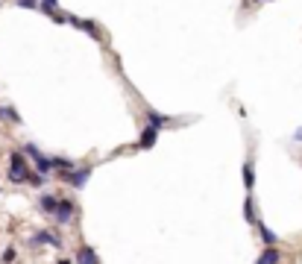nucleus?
Wrapping results in <instances>:
<instances>
[{
	"label": "nucleus",
	"instance_id": "obj_1",
	"mask_svg": "<svg viewBox=\"0 0 302 264\" xmlns=\"http://www.w3.org/2000/svg\"><path fill=\"white\" fill-rule=\"evenodd\" d=\"M9 179L15 182V185H24L27 179H30V167H27V161L21 153H12L9 156Z\"/></svg>",
	"mask_w": 302,
	"mask_h": 264
},
{
	"label": "nucleus",
	"instance_id": "obj_2",
	"mask_svg": "<svg viewBox=\"0 0 302 264\" xmlns=\"http://www.w3.org/2000/svg\"><path fill=\"white\" fill-rule=\"evenodd\" d=\"M53 214H56V220H59L62 226H65V223H70V220H73V214H77V206H73V200H59Z\"/></svg>",
	"mask_w": 302,
	"mask_h": 264
},
{
	"label": "nucleus",
	"instance_id": "obj_3",
	"mask_svg": "<svg viewBox=\"0 0 302 264\" xmlns=\"http://www.w3.org/2000/svg\"><path fill=\"white\" fill-rule=\"evenodd\" d=\"M24 150H27V153H30V156H33V161H35V167H38V173L44 176L47 173V170H50L53 164H50V158L44 156V153H41V150H38V147H35V144H27V147H24Z\"/></svg>",
	"mask_w": 302,
	"mask_h": 264
},
{
	"label": "nucleus",
	"instance_id": "obj_4",
	"mask_svg": "<svg viewBox=\"0 0 302 264\" xmlns=\"http://www.w3.org/2000/svg\"><path fill=\"white\" fill-rule=\"evenodd\" d=\"M88 176H91V170L85 167V170H67V173H62V179H65L67 185H73V188H85Z\"/></svg>",
	"mask_w": 302,
	"mask_h": 264
},
{
	"label": "nucleus",
	"instance_id": "obj_5",
	"mask_svg": "<svg viewBox=\"0 0 302 264\" xmlns=\"http://www.w3.org/2000/svg\"><path fill=\"white\" fill-rule=\"evenodd\" d=\"M77 264H100V255L91 246H80L77 249Z\"/></svg>",
	"mask_w": 302,
	"mask_h": 264
},
{
	"label": "nucleus",
	"instance_id": "obj_6",
	"mask_svg": "<svg viewBox=\"0 0 302 264\" xmlns=\"http://www.w3.org/2000/svg\"><path fill=\"white\" fill-rule=\"evenodd\" d=\"M56 203H59V200H56L53 194H41V197H38V209L47 211V214H53V211H56Z\"/></svg>",
	"mask_w": 302,
	"mask_h": 264
},
{
	"label": "nucleus",
	"instance_id": "obj_7",
	"mask_svg": "<svg viewBox=\"0 0 302 264\" xmlns=\"http://www.w3.org/2000/svg\"><path fill=\"white\" fill-rule=\"evenodd\" d=\"M255 264H279V249H276V246H267V249L258 255Z\"/></svg>",
	"mask_w": 302,
	"mask_h": 264
},
{
	"label": "nucleus",
	"instance_id": "obj_8",
	"mask_svg": "<svg viewBox=\"0 0 302 264\" xmlns=\"http://www.w3.org/2000/svg\"><path fill=\"white\" fill-rule=\"evenodd\" d=\"M156 135H159V129H156V126H147V129H144V135H141V141H138V144H141L144 150H150L153 144H156Z\"/></svg>",
	"mask_w": 302,
	"mask_h": 264
},
{
	"label": "nucleus",
	"instance_id": "obj_9",
	"mask_svg": "<svg viewBox=\"0 0 302 264\" xmlns=\"http://www.w3.org/2000/svg\"><path fill=\"white\" fill-rule=\"evenodd\" d=\"M258 232H261V241H264V244H267V246H276V244H279V238H276V232H273V229H267V226H264V223H258Z\"/></svg>",
	"mask_w": 302,
	"mask_h": 264
},
{
	"label": "nucleus",
	"instance_id": "obj_10",
	"mask_svg": "<svg viewBox=\"0 0 302 264\" xmlns=\"http://www.w3.org/2000/svg\"><path fill=\"white\" fill-rule=\"evenodd\" d=\"M0 121H9V123H21V118H18V112L12 109V106H0Z\"/></svg>",
	"mask_w": 302,
	"mask_h": 264
},
{
	"label": "nucleus",
	"instance_id": "obj_11",
	"mask_svg": "<svg viewBox=\"0 0 302 264\" xmlns=\"http://www.w3.org/2000/svg\"><path fill=\"white\" fill-rule=\"evenodd\" d=\"M244 217L250 220L252 226H258V217H255V206H252V197L247 200V206H244Z\"/></svg>",
	"mask_w": 302,
	"mask_h": 264
},
{
	"label": "nucleus",
	"instance_id": "obj_12",
	"mask_svg": "<svg viewBox=\"0 0 302 264\" xmlns=\"http://www.w3.org/2000/svg\"><path fill=\"white\" fill-rule=\"evenodd\" d=\"M244 185H247V188L255 185V170H252V164H244Z\"/></svg>",
	"mask_w": 302,
	"mask_h": 264
},
{
	"label": "nucleus",
	"instance_id": "obj_13",
	"mask_svg": "<svg viewBox=\"0 0 302 264\" xmlns=\"http://www.w3.org/2000/svg\"><path fill=\"white\" fill-rule=\"evenodd\" d=\"M35 241H38V244H56V238H53L50 232H38V235H35Z\"/></svg>",
	"mask_w": 302,
	"mask_h": 264
},
{
	"label": "nucleus",
	"instance_id": "obj_14",
	"mask_svg": "<svg viewBox=\"0 0 302 264\" xmlns=\"http://www.w3.org/2000/svg\"><path fill=\"white\" fill-rule=\"evenodd\" d=\"M27 182L38 188V185H44V176H41V173H30V179H27Z\"/></svg>",
	"mask_w": 302,
	"mask_h": 264
},
{
	"label": "nucleus",
	"instance_id": "obj_15",
	"mask_svg": "<svg viewBox=\"0 0 302 264\" xmlns=\"http://www.w3.org/2000/svg\"><path fill=\"white\" fill-rule=\"evenodd\" d=\"M15 3L21 9H35V6H38V0H15Z\"/></svg>",
	"mask_w": 302,
	"mask_h": 264
},
{
	"label": "nucleus",
	"instance_id": "obj_16",
	"mask_svg": "<svg viewBox=\"0 0 302 264\" xmlns=\"http://www.w3.org/2000/svg\"><path fill=\"white\" fill-rule=\"evenodd\" d=\"M296 141H302V129H299V132H296Z\"/></svg>",
	"mask_w": 302,
	"mask_h": 264
},
{
	"label": "nucleus",
	"instance_id": "obj_17",
	"mask_svg": "<svg viewBox=\"0 0 302 264\" xmlns=\"http://www.w3.org/2000/svg\"><path fill=\"white\" fill-rule=\"evenodd\" d=\"M59 264H70V261H67V258H59Z\"/></svg>",
	"mask_w": 302,
	"mask_h": 264
}]
</instances>
